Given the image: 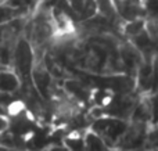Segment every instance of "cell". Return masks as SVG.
<instances>
[{"mask_svg": "<svg viewBox=\"0 0 158 151\" xmlns=\"http://www.w3.org/2000/svg\"><path fill=\"white\" fill-rule=\"evenodd\" d=\"M24 36L33 47L36 63L43 61L46 53L57 38V27L50 0H43L33 8L28 17Z\"/></svg>", "mask_w": 158, "mask_h": 151, "instance_id": "1", "label": "cell"}, {"mask_svg": "<svg viewBox=\"0 0 158 151\" xmlns=\"http://www.w3.org/2000/svg\"><path fill=\"white\" fill-rule=\"evenodd\" d=\"M128 125L129 121H126V119L111 115H103L96 118L90 124L89 129H92L98 136H101L103 140L108 144L110 150H115L119 139L122 137L125 130L128 129Z\"/></svg>", "mask_w": 158, "mask_h": 151, "instance_id": "2", "label": "cell"}, {"mask_svg": "<svg viewBox=\"0 0 158 151\" xmlns=\"http://www.w3.org/2000/svg\"><path fill=\"white\" fill-rule=\"evenodd\" d=\"M35 64H36V55L35 51H33V47L31 46L29 40L22 35L18 39V43L15 46L11 68L18 74V76L22 80L32 75V69L35 67Z\"/></svg>", "mask_w": 158, "mask_h": 151, "instance_id": "3", "label": "cell"}, {"mask_svg": "<svg viewBox=\"0 0 158 151\" xmlns=\"http://www.w3.org/2000/svg\"><path fill=\"white\" fill-rule=\"evenodd\" d=\"M151 125L140 121H129L128 129L119 139L115 150H146L148 129Z\"/></svg>", "mask_w": 158, "mask_h": 151, "instance_id": "4", "label": "cell"}, {"mask_svg": "<svg viewBox=\"0 0 158 151\" xmlns=\"http://www.w3.org/2000/svg\"><path fill=\"white\" fill-rule=\"evenodd\" d=\"M119 53H121V60H122V65H123L125 74L136 78L137 71H139L140 65H142L143 61H144L143 54L128 39H123V40L121 42Z\"/></svg>", "mask_w": 158, "mask_h": 151, "instance_id": "5", "label": "cell"}, {"mask_svg": "<svg viewBox=\"0 0 158 151\" xmlns=\"http://www.w3.org/2000/svg\"><path fill=\"white\" fill-rule=\"evenodd\" d=\"M118 15L123 22L147 18L146 0H114Z\"/></svg>", "mask_w": 158, "mask_h": 151, "instance_id": "6", "label": "cell"}, {"mask_svg": "<svg viewBox=\"0 0 158 151\" xmlns=\"http://www.w3.org/2000/svg\"><path fill=\"white\" fill-rule=\"evenodd\" d=\"M67 3L71 7L77 22L85 21L98 13L96 0H67Z\"/></svg>", "mask_w": 158, "mask_h": 151, "instance_id": "7", "label": "cell"}, {"mask_svg": "<svg viewBox=\"0 0 158 151\" xmlns=\"http://www.w3.org/2000/svg\"><path fill=\"white\" fill-rule=\"evenodd\" d=\"M153 85V60H144L136 75V90L139 94H150Z\"/></svg>", "mask_w": 158, "mask_h": 151, "instance_id": "8", "label": "cell"}, {"mask_svg": "<svg viewBox=\"0 0 158 151\" xmlns=\"http://www.w3.org/2000/svg\"><path fill=\"white\" fill-rule=\"evenodd\" d=\"M22 80L13 68H0V92L18 93Z\"/></svg>", "mask_w": 158, "mask_h": 151, "instance_id": "9", "label": "cell"}, {"mask_svg": "<svg viewBox=\"0 0 158 151\" xmlns=\"http://www.w3.org/2000/svg\"><path fill=\"white\" fill-rule=\"evenodd\" d=\"M146 27H147V25H146ZM128 40H131L132 43L136 46V49L143 54L144 60H154V57L157 55L154 44H153V42H151L150 35H148V32H147V28H146L143 32H140L139 35L133 36V38L128 39Z\"/></svg>", "mask_w": 158, "mask_h": 151, "instance_id": "10", "label": "cell"}, {"mask_svg": "<svg viewBox=\"0 0 158 151\" xmlns=\"http://www.w3.org/2000/svg\"><path fill=\"white\" fill-rule=\"evenodd\" d=\"M32 11L33 10L29 7H17V6H11L8 3H2L0 4V25L10 22L15 18L28 17Z\"/></svg>", "mask_w": 158, "mask_h": 151, "instance_id": "11", "label": "cell"}, {"mask_svg": "<svg viewBox=\"0 0 158 151\" xmlns=\"http://www.w3.org/2000/svg\"><path fill=\"white\" fill-rule=\"evenodd\" d=\"M146 25H147V18H139L135 19V21H128L123 24L122 27V35L125 39H131L133 36L139 35L140 32L146 29Z\"/></svg>", "mask_w": 158, "mask_h": 151, "instance_id": "12", "label": "cell"}, {"mask_svg": "<svg viewBox=\"0 0 158 151\" xmlns=\"http://www.w3.org/2000/svg\"><path fill=\"white\" fill-rule=\"evenodd\" d=\"M83 137L86 150H110L108 144L103 140V137L98 136L96 132H93L92 129H87V132H85Z\"/></svg>", "mask_w": 158, "mask_h": 151, "instance_id": "13", "label": "cell"}, {"mask_svg": "<svg viewBox=\"0 0 158 151\" xmlns=\"http://www.w3.org/2000/svg\"><path fill=\"white\" fill-rule=\"evenodd\" d=\"M146 150H158V125H151L148 129Z\"/></svg>", "mask_w": 158, "mask_h": 151, "instance_id": "14", "label": "cell"}, {"mask_svg": "<svg viewBox=\"0 0 158 151\" xmlns=\"http://www.w3.org/2000/svg\"><path fill=\"white\" fill-rule=\"evenodd\" d=\"M64 144H65L67 149L69 150H86L85 147V137H75V136H68V137L64 140Z\"/></svg>", "mask_w": 158, "mask_h": 151, "instance_id": "15", "label": "cell"}, {"mask_svg": "<svg viewBox=\"0 0 158 151\" xmlns=\"http://www.w3.org/2000/svg\"><path fill=\"white\" fill-rule=\"evenodd\" d=\"M146 28H147V32L150 35V39L154 44V49H156V51L158 54V22L147 19V27Z\"/></svg>", "mask_w": 158, "mask_h": 151, "instance_id": "16", "label": "cell"}, {"mask_svg": "<svg viewBox=\"0 0 158 151\" xmlns=\"http://www.w3.org/2000/svg\"><path fill=\"white\" fill-rule=\"evenodd\" d=\"M147 19L158 22V0H146Z\"/></svg>", "mask_w": 158, "mask_h": 151, "instance_id": "17", "label": "cell"}, {"mask_svg": "<svg viewBox=\"0 0 158 151\" xmlns=\"http://www.w3.org/2000/svg\"><path fill=\"white\" fill-rule=\"evenodd\" d=\"M150 103H151V112H153L151 125H158V92L150 94Z\"/></svg>", "mask_w": 158, "mask_h": 151, "instance_id": "18", "label": "cell"}, {"mask_svg": "<svg viewBox=\"0 0 158 151\" xmlns=\"http://www.w3.org/2000/svg\"><path fill=\"white\" fill-rule=\"evenodd\" d=\"M6 3L11 6H17V7H29L32 10L38 6L36 0H6Z\"/></svg>", "mask_w": 158, "mask_h": 151, "instance_id": "19", "label": "cell"}, {"mask_svg": "<svg viewBox=\"0 0 158 151\" xmlns=\"http://www.w3.org/2000/svg\"><path fill=\"white\" fill-rule=\"evenodd\" d=\"M156 92H158V54L153 60V85H151V93H156Z\"/></svg>", "mask_w": 158, "mask_h": 151, "instance_id": "20", "label": "cell"}, {"mask_svg": "<svg viewBox=\"0 0 158 151\" xmlns=\"http://www.w3.org/2000/svg\"><path fill=\"white\" fill-rule=\"evenodd\" d=\"M0 115H7V116H10V115H8V111L6 110L4 107H3L2 103H0Z\"/></svg>", "mask_w": 158, "mask_h": 151, "instance_id": "21", "label": "cell"}, {"mask_svg": "<svg viewBox=\"0 0 158 151\" xmlns=\"http://www.w3.org/2000/svg\"><path fill=\"white\" fill-rule=\"evenodd\" d=\"M2 3H6V0H0V4H2Z\"/></svg>", "mask_w": 158, "mask_h": 151, "instance_id": "22", "label": "cell"}, {"mask_svg": "<svg viewBox=\"0 0 158 151\" xmlns=\"http://www.w3.org/2000/svg\"><path fill=\"white\" fill-rule=\"evenodd\" d=\"M36 2H38V4H39V3H40V2H43V0H36Z\"/></svg>", "mask_w": 158, "mask_h": 151, "instance_id": "23", "label": "cell"}, {"mask_svg": "<svg viewBox=\"0 0 158 151\" xmlns=\"http://www.w3.org/2000/svg\"><path fill=\"white\" fill-rule=\"evenodd\" d=\"M0 68H3V67H2V63H0Z\"/></svg>", "mask_w": 158, "mask_h": 151, "instance_id": "24", "label": "cell"}]
</instances>
